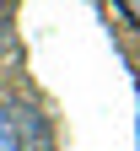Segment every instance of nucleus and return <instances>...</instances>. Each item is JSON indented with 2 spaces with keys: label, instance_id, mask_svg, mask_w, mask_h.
Listing matches in <instances>:
<instances>
[{
  "label": "nucleus",
  "instance_id": "nucleus-1",
  "mask_svg": "<svg viewBox=\"0 0 140 151\" xmlns=\"http://www.w3.org/2000/svg\"><path fill=\"white\" fill-rule=\"evenodd\" d=\"M6 135H11V151H16V146H22V151H49V124H43L38 108H16Z\"/></svg>",
  "mask_w": 140,
  "mask_h": 151
},
{
  "label": "nucleus",
  "instance_id": "nucleus-2",
  "mask_svg": "<svg viewBox=\"0 0 140 151\" xmlns=\"http://www.w3.org/2000/svg\"><path fill=\"white\" fill-rule=\"evenodd\" d=\"M118 11L129 16V27H140V0H118Z\"/></svg>",
  "mask_w": 140,
  "mask_h": 151
}]
</instances>
